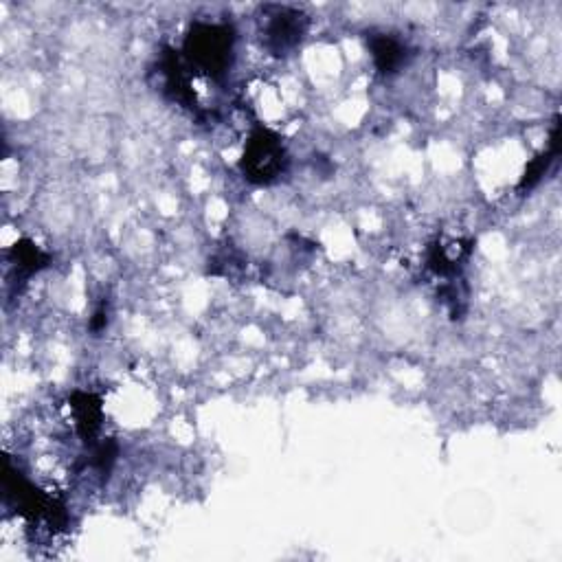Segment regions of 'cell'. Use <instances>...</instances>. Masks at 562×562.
Masks as SVG:
<instances>
[{
	"instance_id": "5b68a950",
	"label": "cell",
	"mask_w": 562,
	"mask_h": 562,
	"mask_svg": "<svg viewBox=\"0 0 562 562\" xmlns=\"http://www.w3.org/2000/svg\"><path fill=\"white\" fill-rule=\"evenodd\" d=\"M159 69L163 77V91L174 101H178V104H183L185 108H196L198 101L194 91H191L189 75L185 73L187 71L185 64L172 49H165L163 58L159 62Z\"/></svg>"
},
{
	"instance_id": "7c38bea8",
	"label": "cell",
	"mask_w": 562,
	"mask_h": 562,
	"mask_svg": "<svg viewBox=\"0 0 562 562\" xmlns=\"http://www.w3.org/2000/svg\"><path fill=\"white\" fill-rule=\"evenodd\" d=\"M106 325H108V308H106V303L104 306H99L93 314V319H91V330L93 332H101V330H106Z\"/></svg>"
},
{
	"instance_id": "8992f818",
	"label": "cell",
	"mask_w": 562,
	"mask_h": 562,
	"mask_svg": "<svg viewBox=\"0 0 562 562\" xmlns=\"http://www.w3.org/2000/svg\"><path fill=\"white\" fill-rule=\"evenodd\" d=\"M69 402L75 415L77 433H80L84 442H93L101 429V420H104L101 398L91 391H73Z\"/></svg>"
},
{
	"instance_id": "277c9868",
	"label": "cell",
	"mask_w": 562,
	"mask_h": 562,
	"mask_svg": "<svg viewBox=\"0 0 562 562\" xmlns=\"http://www.w3.org/2000/svg\"><path fill=\"white\" fill-rule=\"evenodd\" d=\"M5 494L9 499H14L18 512L31 521L44 519L51 525L66 521V512L62 505H58L42 490L33 486V483H29L18 470L9 466V462L5 464Z\"/></svg>"
},
{
	"instance_id": "30bf717a",
	"label": "cell",
	"mask_w": 562,
	"mask_h": 562,
	"mask_svg": "<svg viewBox=\"0 0 562 562\" xmlns=\"http://www.w3.org/2000/svg\"><path fill=\"white\" fill-rule=\"evenodd\" d=\"M11 257H14V264L18 266V271L22 273H38L42 268H47L51 257L44 253L40 246H36L29 240H20L14 244V249H11Z\"/></svg>"
},
{
	"instance_id": "ba28073f",
	"label": "cell",
	"mask_w": 562,
	"mask_h": 562,
	"mask_svg": "<svg viewBox=\"0 0 562 562\" xmlns=\"http://www.w3.org/2000/svg\"><path fill=\"white\" fill-rule=\"evenodd\" d=\"M470 253V242L448 240L435 242L429 249V268L440 277H455L462 268V262Z\"/></svg>"
},
{
	"instance_id": "8fae6325",
	"label": "cell",
	"mask_w": 562,
	"mask_h": 562,
	"mask_svg": "<svg viewBox=\"0 0 562 562\" xmlns=\"http://www.w3.org/2000/svg\"><path fill=\"white\" fill-rule=\"evenodd\" d=\"M117 453H119V448H117L115 442H112V440L101 442V444L95 446L91 464L101 472V475L108 477L112 466H115V462H117Z\"/></svg>"
},
{
	"instance_id": "52a82bcc",
	"label": "cell",
	"mask_w": 562,
	"mask_h": 562,
	"mask_svg": "<svg viewBox=\"0 0 562 562\" xmlns=\"http://www.w3.org/2000/svg\"><path fill=\"white\" fill-rule=\"evenodd\" d=\"M367 42H369V51H372L376 69L382 75L398 73L409 60L407 47H404L398 38L389 36V33H372Z\"/></svg>"
},
{
	"instance_id": "6da1fadb",
	"label": "cell",
	"mask_w": 562,
	"mask_h": 562,
	"mask_svg": "<svg viewBox=\"0 0 562 562\" xmlns=\"http://www.w3.org/2000/svg\"><path fill=\"white\" fill-rule=\"evenodd\" d=\"M235 58V31L227 22H194L183 42L187 69L211 80H222Z\"/></svg>"
},
{
	"instance_id": "7a4b0ae2",
	"label": "cell",
	"mask_w": 562,
	"mask_h": 562,
	"mask_svg": "<svg viewBox=\"0 0 562 562\" xmlns=\"http://www.w3.org/2000/svg\"><path fill=\"white\" fill-rule=\"evenodd\" d=\"M244 178L253 185H271L288 170V150L284 141L271 128L257 126L244 145L240 159Z\"/></svg>"
},
{
	"instance_id": "3957f363",
	"label": "cell",
	"mask_w": 562,
	"mask_h": 562,
	"mask_svg": "<svg viewBox=\"0 0 562 562\" xmlns=\"http://www.w3.org/2000/svg\"><path fill=\"white\" fill-rule=\"evenodd\" d=\"M262 42L275 58H286L306 38L308 16L288 5L262 7Z\"/></svg>"
},
{
	"instance_id": "9c48e42d",
	"label": "cell",
	"mask_w": 562,
	"mask_h": 562,
	"mask_svg": "<svg viewBox=\"0 0 562 562\" xmlns=\"http://www.w3.org/2000/svg\"><path fill=\"white\" fill-rule=\"evenodd\" d=\"M558 154H560V119H556V123H554L552 139H549V150L543 152L541 156H536V159L527 165V170L519 183V191H530L541 183V178L547 174L549 167H552Z\"/></svg>"
}]
</instances>
